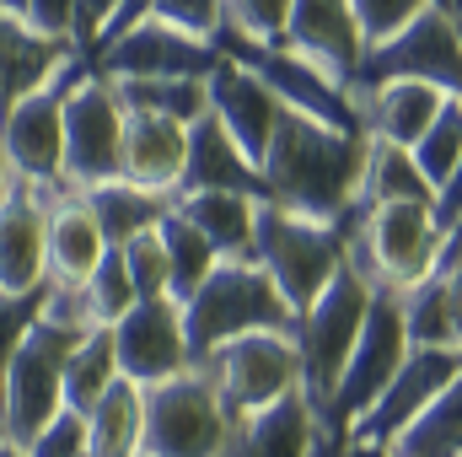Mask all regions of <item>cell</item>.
Returning <instances> with one entry per match:
<instances>
[{"mask_svg":"<svg viewBox=\"0 0 462 457\" xmlns=\"http://www.w3.org/2000/svg\"><path fill=\"white\" fill-rule=\"evenodd\" d=\"M365 135L328 129L307 114H280L274 140L258 162L269 205L312 216V221H339L349 205L360 200V178H365Z\"/></svg>","mask_w":462,"mask_h":457,"instance_id":"cell-1","label":"cell"},{"mask_svg":"<svg viewBox=\"0 0 462 457\" xmlns=\"http://www.w3.org/2000/svg\"><path fill=\"white\" fill-rule=\"evenodd\" d=\"M183 334L194 366H205L221 344L247 334H296V312L274 291V280L253 258H221L216 275L183 302Z\"/></svg>","mask_w":462,"mask_h":457,"instance_id":"cell-2","label":"cell"},{"mask_svg":"<svg viewBox=\"0 0 462 457\" xmlns=\"http://www.w3.org/2000/svg\"><path fill=\"white\" fill-rule=\"evenodd\" d=\"M253 264L274 280L285 307L301 318L323 296V285L345 269V216L339 221H312V216H296V210H280V205H258Z\"/></svg>","mask_w":462,"mask_h":457,"instance_id":"cell-3","label":"cell"},{"mask_svg":"<svg viewBox=\"0 0 462 457\" xmlns=\"http://www.w3.org/2000/svg\"><path fill=\"white\" fill-rule=\"evenodd\" d=\"M371 296H376V291H371V285H365V280L345 264V269L323 285V296L296 318L301 393H307V404L318 409V420H323V415H328V404H334V387H339L349 355H355V340H360V329H365Z\"/></svg>","mask_w":462,"mask_h":457,"instance_id":"cell-4","label":"cell"},{"mask_svg":"<svg viewBox=\"0 0 462 457\" xmlns=\"http://www.w3.org/2000/svg\"><path fill=\"white\" fill-rule=\"evenodd\" d=\"M236 431V415L210 382L205 366L145 387V447L140 457H221Z\"/></svg>","mask_w":462,"mask_h":457,"instance_id":"cell-5","label":"cell"},{"mask_svg":"<svg viewBox=\"0 0 462 457\" xmlns=\"http://www.w3.org/2000/svg\"><path fill=\"white\" fill-rule=\"evenodd\" d=\"M87 334H70L60 323H32V334L11 355L5 377H0V420H5V442L27 447L60 409H65V366L70 350Z\"/></svg>","mask_w":462,"mask_h":457,"instance_id":"cell-6","label":"cell"},{"mask_svg":"<svg viewBox=\"0 0 462 457\" xmlns=\"http://www.w3.org/2000/svg\"><path fill=\"white\" fill-rule=\"evenodd\" d=\"M87 70H92L87 54L70 60L43 92L22 98L11 114L0 118V151H5L11 178L32 183V189H43V194L70 189V183H65V98H70V87H76Z\"/></svg>","mask_w":462,"mask_h":457,"instance_id":"cell-7","label":"cell"},{"mask_svg":"<svg viewBox=\"0 0 462 457\" xmlns=\"http://www.w3.org/2000/svg\"><path fill=\"white\" fill-rule=\"evenodd\" d=\"M409 350L414 344H409V329H403V296L398 291H376L371 312H365V329L355 340V355H349L345 377L334 387V404L323 415V425L334 436H349L365 420V409L387 393V382L398 377V366L409 360Z\"/></svg>","mask_w":462,"mask_h":457,"instance_id":"cell-8","label":"cell"},{"mask_svg":"<svg viewBox=\"0 0 462 457\" xmlns=\"http://www.w3.org/2000/svg\"><path fill=\"white\" fill-rule=\"evenodd\" d=\"M387 81H420V87H436L447 98H462V33L447 16L420 11L403 33L365 49L360 76H355L349 92L387 87Z\"/></svg>","mask_w":462,"mask_h":457,"instance_id":"cell-9","label":"cell"},{"mask_svg":"<svg viewBox=\"0 0 462 457\" xmlns=\"http://www.w3.org/2000/svg\"><path fill=\"white\" fill-rule=\"evenodd\" d=\"M210 382L221 387L236 420L274 409L285 393L301 387V355H296V334H247V340L221 344L205 360Z\"/></svg>","mask_w":462,"mask_h":457,"instance_id":"cell-10","label":"cell"},{"mask_svg":"<svg viewBox=\"0 0 462 457\" xmlns=\"http://www.w3.org/2000/svg\"><path fill=\"white\" fill-rule=\"evenodd\" d=\"M124 103L114 81L87 70L70 98H65V183L70 189H97L118 178V151H124Z\"/></svg>","mask_w":462,"mask_h":457,"instance_id":"cell-11","label":"cell"},{"mask_svg":"<svg viewBox=\"0 0 462 457\" xmlns=\"http://www.w3.org/2000/svg\"><path fill=\"white\" fill-rule=\"evenodd\" d=\"M216 54L231 60V65H242V70H253L291 114H307L318 118V124H328V129H349V135H360V118H355V103H349L345 87H334L323 70H312L307 60H296V54H285V49H258V43H242V38H231V33H216Z\"/></svg>","mask_w":462,"mask_h":457,"instance_id":"cell-12","label":"cell"},{"mask_svg":"<svg viewBox=\"0 0 462 457\" xmlns=\"http://www.w3.org/2000/svg\"><path fill=\"white\" fill-rule=\"evenodd\" d=\"M114 355H118V377L134 382V387H162V382L183 377L194 366L189 334H183V307L172 296L134 302L114 323Z\"/></svg>","mask_w":462,"mask_h":457,"instance_id":"cell-13","label":"cell"},{"mask_svg":"<svg viewBox=\"0 0 462 457\" xmlns=\"http://www.w3.org/2000/svg\"><path fill=\"white\" fill-rule=\"evenodd\" d=\"M87 60L103 81H134V76H194V81H205L221 65L216 43H199V38L167 27V22H140L134 33L103 43Z\"/></svg>","mask_w":462,"mask_h":457,"instance_id":"cell-14","label":"cell"},{"mask_svg":"<svg viewBox=\"0 0 462 457\" xmlns=\"http://www.w3.org/2000/svg\"><path fill=\"white\" fill-rule=\"evenodd\" d=\"M280 49L307 60L312 70H323L334 87L349 92L355 76H360V60H365V38H360V22H355V5L349 0H296Z\"/></svg>","mask_w":462,"mask_h":457,"instance_id":"cell-15","label":"cell"},{"mask_svg":"<svg viewBox=\"0 0 462 457\" xmlns=\"http://www.w3.org/2000/svg\"><path fill=\"white\" fill-rule=\"evenodd\" d=\"M457 371H462V350H409V360L398 366V377L387 382V393L365 409V420H360L349 436L393 447Z\"/></svg>","mask_w":462,"mask_h":457,"instance_id":"cell-16","label":"cell"},{"mask_svg":"<svg viewBox=\"0 0 462 457\" xmlns=\"http://www.w3.org/2000/svg\"><path fill=\"white\" fill-rule=\"evenodd\" d=\"M49 280V194L11 178L0 200V291H38Z\"/></svg>","mask_w":462,"mask_h":457,"instance_id":"cell-17","label":"cell"},{"mask_svg":"<svg viewBox=\"0 0 462 457\" xmlns=\"http://www.w3.org/2000/svg\"><path fill=\"white\" fill-rule=\"evenodd\" d=\"M205 98H210V118H221V129L242 145V156L258 167L263 151H269V140H274V124L285 114V103H280L253 70H242V65H231V60H221V65L205 76Z\"/></svg>","mask_w":462,"mask_h":457,"instance_id":"cell-18","label":"cell"},{"mask_svg":"<svg viewBox=\"0 0 462 457\" xmlns=\"http://www.w3.org/2000/svg\"><path fill=\"white\" fill-rule=\"evenodd\" d=\"M189 162V124L156 114H129L124 118V151H118V183H134L145 194L172 200L183 183Z\"/></svg>","mask_w":462,"mask_h":457,"instance_id":"cell-19","label":"cell"},{"mask_svg":"<svg viewBox=\"0 0 462 457\" xmlns=\"http://www.w3.org/2000/svg\"><path fill=\"white\" fill-rule=\"evenodd\" d=\"M178 194H242V200L269 205L263 173L242 156V145L221 129V118H210V114L189 124V162H183Z\"/></svg>","mask_w":462,"mask_h":457,"instance_id":"cell-20","label":"cell"},{"mask_svg":"<svg viewBox=\"0 0 462 457\" xmlns=\"http://www.w3.org/2000/svg\"><path fill=\"white\" fill-rule=\"evenodd\" d=\"M70 60H81V43L70 38H43L22 16L0 11V118L11 114L22 98L43 92Z\"/></svg>","mask_w":462,"mask_h":457,"instance_id":"cell-21","label":"cell"},{"mask_svg":"<svg viewBox=\"0 0 462 457\" xmlns=\"http://www.w3.org/2000/svg\"><path fill=\"white\" fill-rule=\"evenodd\" d=\"M349 103H355V118H360V135H365V140L414 151V140L436 124L441 103H447V92L420 87V81H387V87L349 92Z\"/></svg>","mask_w":462,"mask_h":457,"instance_id":"cell-22","label":"cell"},{"mask_svg":"<svg viewBox=\"0 0 462 457\" xmlns=\"http://www.w3.org/2000/svg\"><path fill=\"white\" fill-rule=\"evenodd\" d=\"M108 242L92 221L81 189H54L49 194V280L60 285H87L92 269L103 264Z\"/></svg>","mask_w":462,"mask_h":457,"instance_id":"cell-23","label":"cell"},{"mask_svg":"<svg viewBox=\"0 0 462 457\" xmlns=\"http://www.w3.org/2000/svg\"><path fill=\"white\" fill-rule=\"evenodd\" d=\"M312 431H318V409L296 387L274 409L236 420V431H231V442L221 457H307L312 452Z\"/></svg>","mask_w":462,"mask_h":457,"instance_id":"cell-24","label":"cell"},{"mask_svg":"<svg viewBox=\"0 0 462 457\" xmlns=\"http://www.w3.org/2000/svg\"><path fill=\"white\" fill-rule=\"evenodd\" d=\"M81 200H87V210H92V221L103 231V242L108 247H129L134 237H145V231L162 227V216L172 210V200H162V194H145V189H134V183H97V189H81Z\"/></svg>","mask_w":462,"mask_h":457,"instance_id":"cell-25","label":"cell"},{"mask_svg":"<svg viewBox=\"0 0 462 457\" xmlns=\"http://www.w3.org/2000/svg\"><path fill=\"white\" fill-rule=\"evenodd\" d=\"M172 210L205 231V242L221 258H253L258 200H242V194H172Z\"/></svg>","mask_w":462,"mask_h":457,"instance_id":"cell-26","label":"cell"},{"mask_svg":"<svg viewBox=\"0 0 462 457\" xmlns=\"http://www.w3.org/2000/svg\"><path fill=\"white\" fill-rule=\"evenodd\" d=\"M87 442H92V457H140V447H145V387L118 377L103 393V404L87 415Z\"/></svg>","mask_w":462,"mask_h":457,"instance_id":"cell-27","label":"cell"},{"mask_svg":"<svg viewBox=\"0 0 462 457\" xmlns=\"http://www.w3.org/2000/svg\"><path fill=\"white\" fill-rule=\"evenodd\" d=\"M156 237H162V247H167V296L183 307V302H189V296L216 275L221 253L205 242V231L194 227L189 216H178V210H167V216H162Z\"/></svg>","mask_w":462,"mask_h":457,"instance_id":"cell-28","label":"cell"},{"mask_svg":"<svg viewBox=\"0 0 462 457\" xmlns=\"http://www.w3.org/2000/svg\"><path fill=\"white\" fill-rule=\"evenodd\" d=\"M355 205H436V189L425 183V173L414 167V156L403 145H376L371 140Z\"/></svg>","mask_w":462,"mask_h":457,"instance_id":"cell-29","label":"cell"},{"mask_svg":"<svg viewBox=\"0 0 462 457\" xmlns=\"http://www.w3.org/2000/svg\"><path fill=\"white\" fill-rule=\"evenodd\" d=\"M114 92L124 114H156L172 124H194L210 114L205 81H194V76H134V81H114Z\"/></svg>","mask_w":462,"mask_h":457,"instance_id":"cell-30","label":"cell"},{"mask_svg":"<svg viewBox=\"0 0 462 457\" xmlns=\"http://www.w3.org/2000/svg\"><path fill=\"white\" fill-rule=\"evenodd\" d=\"M393 457H462V371L425 404V415L393 442Z\"/></svg>","mask_w":462,"mask_h":457,"instance_id":"cell-31","label":"cell"},{"mask_svg":"<svg viewBox=\"0 0 462 457\" xmlns=\"http://www.w3.org/2000/svg\"><path fill=\"white\" fill-rule=\"evenodd\" d=\"M114 382H118L114 329H97V334H87V340L70 350V366H65V409L92 415Z\"/></svg>","mask_w":462,"mask_h":457,"instance_id":"cell-32","label":"cell"},{"mask_svg":"<svg viewBox=\"0 0 462 457\" xmlns=\"http://www.w3.org/2000/svg\"><path fill=\"white\" fill-rule=\"evenodd\" d=\"M409 156H414V167L425 173L430 189H441V183L452 178V167L462 162V98H447V103H441L436 124L414 140Z\"/></svg>","mask_w":462,"mask_h":457,"instance_id":"cell-33","label":"cell"},{"mask_svg":"<svg viewBox=\"0 0 462 457\" xmlns=\"http://www.w3.org/2000/svg\"><path fill=\"white\" fill-rule=\"evenodd\" d=\"M291 5L296 0H226V27L221 33L242 38V43H258V49H280Z\"/></svg>","mask_w":462,"mask_h":457,"instance_id":"cell-34","label":"cell"},{"mask_svg":"<svg viewBox=\"0 0 462 457\" xmlns=\"http://www.w3.org/2000/svg\"><path fill=\"white\" fill-rule=\"evenodd\" d=\"M87 302H92L97 329H114L118 318L140 302V296H134V285H129V269H124V253H118V247H108V253H103V264L92 269V280H87Z\"/></svg>","mask_w":462,"mask_h":457,"instance_id":"cell-35","label":"cell"},{"mask_svg":"<svg viewBox=\"0 0 462 457\" xmlns=\"http://www.w3.org/2000/svg\"><path fill=\"white\" fill-rule=\"evenodd\" d=\"M43 296H49V280L38 291H0V377L11 366V355L22 350V340L32 334V323L43 318Z\"/></svg>","mask_w":462,"mask_h":457,"instance_id":"cell-36","label":"cell"},{"mask_svg":"<svg viewBox=\"0 0 462 457\" xmlns=\"http://www.w3.org/2000/svg\"><path fill=\"white\" fill-rule=\"evenodd\" d=\"M118 253H124V269H129V285H134V296H140V302L167 296V247H162V237H156V231L134 237V242H129V247H118Z\"/></svg>","mask_w":462,"mask_h":457,"instance_id":"cell-37","label":"cell"},{"mask_svg":"<svg viewBox=\"0 0 462 457\" xmlns=\"http://www.w3.org/2000/svg\"><path fill=\"white\" fill-rule=\"evenodd\" d=\"M151 22H167L199 43H216V33L226 27V0H156Z\"/></svg>","mask_w":462,"mask_h":457,"instance_id":"cell-38","label":"cell"},{"mask_svg":"<svg viewBox=\"0 0 462 457\" xmlns=\"http://www.w3.org/2000/svg\"><path fill=\"white\" fill-rule=\"evenodd\" d=\"M349 5H355V22H360L365 49L382 43V38H393V33H403L420 11H430V0H349Z\"/></svg>","mask_w":462,"mask_h":457,"instance_id":"cell-39","label":"cell"},{"mask_svg":"<svg viewBox=\"0 0 462 457\" xmlns=\"http://www.w3.org/2000/svg\"><path fill=\"white\" fill-rule=\"evenodd\" d=\"M27 457H92V442H87V415L76 409H60L32 442H27Z\"/></svg>","mask_w":462,"mask_h":457,"instance_id":"cell-40","label":"cell"},{"mask_svg":"<svg viewBox=\"0 0 462 457\" xmlns=\"http://www.w3.org/2000/svg\"><path fill=\"white\" fill-rule=\"evenodd\" d=\"M22 22L43 38H70L76 43V0H27Z\"/></svg>","mask_w":462,"mask_h":457,"instance_id":"cell-41","label":"cell"},{"mask_svg":"<svg viewBox=\"0 0 462 457\" xmlns=\"http://www.w3.org/2000/svg\"><path fill=\"white\" fill-rule=\"evenodd\" d=\"M114 11L118 0H76V43H81V54H92V43H97V33L108 27Z\"/></svg>","mask_w":462,"mask_h":457,"instance_id":"cell-42","label":"cell"},{"mask_svg":"<svg viewBox=\"0 0 462 457\" xmlns=\"http://www.w3.org/2000/svg\"><path fill=\"white\" fill-rule=\"evenodd\" d=\"M436 285H441V307H447L452 344L462 350V264H452V269H436Z\"/></svg>","mask_w":462,"mask_h":457,"instance_id":"cell-43","label":"cell"},{"mask_svg":"<svg viewBox=\"0 0 462 457\" xmlns=\"http://www.w3.org/2000/svg\"><path fill=\"white\" fill-rule=\"evenodd\" d=\"M436 227H441V237L452 227H462V162L452 167V178L436 189Z\"/></svg>","mask_w":462,"mask_h":457,"instance_id":"cell-44","label":"cell"},{"mask_svg":"<svg viewBox=\"0 0 462 457\" xmlns=\"http://www.w3.org/2000/svg\"><path fill=\"white\" fill-rule=\"evenodd\" d=\"M339 457H393V447H382V442H360V436H345Z\"/></svg>","mask_w":462,"mask_h":457,"instance_id":"cell-45","label":"cell"},{"mask_svg":"<svg viewBox=\"0 0 462 457\" xmlns=\"http://www.w3.org/2000/svg\"><path fill=\"white\" fill-rule=\"evenodd\" d=\"M430 11H436V16H447V22L462 33V0H430Z\"/></svg>","mask_w":462,"mask_h":457,"instance_id":"cell-46","label":"cell"},{"mask_svg":"<svg viewBox=\"0 0 462 457\" xmlns=\"http://www.w3.org/2000/svg\"><path fill=\"white\" fill-rule=\"evenodd\" d=\"M5 189H11V167H5V151H0V200H5Z\"/></svg>","mask_w":462,"mask_h":457,"instance_id":"cell-47","label":"cell"},{"mask_svg":"<svg viewBox=\"0 0 462 457\" xmlns=\"http://www.w3.org/2000/svg\"><path fill=\"white\" fill-rule=\"evenodd\" d=\"M0 457H27V447H16V442H0Z\"/></svg>","mask_w":462,"mask_h":457,"instance_id":"cell-48","label":"cell"},{"mask_svg":"<svg viewBox=\"0 0 462 457\" xmlns=\"http://www.w3.org/2000/svg\"><path fill=\"white\" fill-rule=\"evenodd\" d=\"M22 5H27V0H0V11H11V16H22Z\"/></svg>","mask_w":462,"mask_h":457,"instance_id":"cell-49","label":"cell"},{"mask_svg":"<svg viewBox=\"0 0 462 457\" xmlns=\"http://www.w3.org/2000/svg\"><path fill=\"white\" fill-rule=\"evenodd\" d=\"M0 442H5V420H0Z\"/></svg>","mask_w":462,"mask_h":457,"instance_id":"cell-50","label":"cell"}]
</instances>
